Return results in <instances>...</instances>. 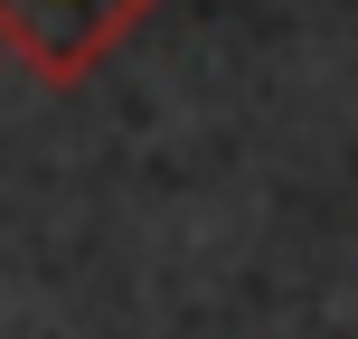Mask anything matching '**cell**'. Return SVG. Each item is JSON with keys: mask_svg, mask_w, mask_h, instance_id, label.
Masks as SVG:
<instances>
[{"mask_svg": "<svg viewBox=\"0 0 358 339\" xmlns=\"http://www.w3.org/2000/svg\"><path fill=\"white\" fill-rule=\"evenodd\" d=\"M142 10V0H0V38L10 48H29L38 75H85L94 57H104V38L123 29V19Z\"/></svg>", "mask_w": 358, "mask_h": 339, "instance_id": "cell-1", "label": "cell"}]
</instances>
